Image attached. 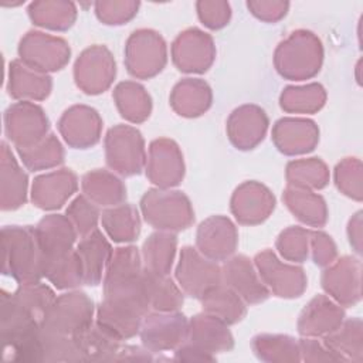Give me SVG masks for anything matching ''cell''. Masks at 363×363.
Here are the masks:
<instances>
[{
	"instance_id": "cell-11",
	"label": "cell",
	"mask_w": 363,
	"mask_h": 363,
	"mask_svg": "<svg viewBox=\"0 0 363 363\" xmlns=\"http://www.w3.org/2000/svg\"><path fill=\"white\" fill-rule=\"evenodd\" d=\"M255 262L261 271L264 279L272 286V289L278 294V296H288L286 288L284 281L292 282L298 288L303 291L305 288V278L303 271L301 268L282 265L274 254L269 251H264L255 257Z\"/></svg>"
},
{
	"instance_id": "cell-17",
	"label": "cell",
	"mask_w": 363,
	"mask_h": 363,
	"mask_svg": "<svg viewBox=\"0 0 363 363\" xmlns=\"http://www.w3.org/2000/svg\"><path fill=\"white\" fill-rule=\"evenodd\" d=\"M17 152L27 167L37 170L41 167H50L52 164L62 162V149L58 140L52 135L40 143L28 147H17Z\"/></svg>"
},
{
	"instance_id": "cell-13",
	"label": "cell",
	"mask_w": 363,
	"mask_h": 363,
	"mask_svg": "<svg viewBox=\"0 0 363 363\" xmlns=\"http://www.w3.org/2000/svg\"><path fill=\"white\" fill-rule=\"evenodd\" d=\"M51 78L33 74L18 61L10 64L9 94L13 98H35L43 99L50 94Z\"/></svg>"
},
{
	"instance_id": "cell-16",
	"label": "cell",
	"mask_w": 363,
	"mask_h": 363,
	"mask_svg": "<svg viewBox=\"0 0 363 363\" xmlns=\"http://www.w3.org/2000/svg\"><path fill=\"white\" fill-rule=\"evenodd\" d=\"M104 224L113 241H132L139 234L138 213L130 206L106 210Z\"/></svg>"
},
{
	"instance_id": "cell-2",
	"label": "cell",
	"mask_w": 363,
	"mask_h": 363,
	"mask_svg": "<svg viewBox=\"0 0 363 363\" xmlns=\"http://www.w3.org/2000/svg\"><path fill=\"white\" fill-rule=\"evenodd\" d=\"M92 301L82 292L64 294L55 298L47 309L41 326L74 336L77 332L92 323Z\"/></svg>"
},
{
	"instance_id": "cell-21",
	"label": "cell",
	"mask_w": 363,
	"mask_h": 363,
	"mask_svg": "<svg viewBox=\"0 0 363 363\" xmlns=\"http://www.w3.org/2000/svg\"><path fill=\"white\" fill-rule=\"evenodd\" d=\"M247 7L258 18H262L267 21H275V20H279L282 16H285V13L289 7V3H286V1H247Z\"/></svg>"
},
{
	"instance_id": "cell-7",
	"label": "cell",
	"mask_w": 363,
	"mask_h": 363,
	"mask_svg": "<svg viewBox=\"0 0 363 363\" xmlns=\"http://www.w3.org/2000/svg\"><path fill=\"white\" fill-rule=\"evenodd\" d=\"M111 254V247L105 237L94 230L78 244L77 255L79 258L82 279L86 285H98L102 277V269L108 257Z\"/></svg>"
},
{
	"instance_id": "cell-10",
	"label": "cell",
	"mask_w": 363,
	"mask_h": 363,
	"mask_svg": "<svg viewBox=\"0 0 363 363\" xmlns=\"http://www.w3.org/2000/svg\"><path fill=\"white\" fill-rule=\"evenodd\" d=\"M225 282L240 292L248 302H259L268 296V291L257 281L250 259L240 255L225 265Z\"/></svg>"
},
{
	"instance_id": "cell-6",
	"label": "cell",
	"mask_w": 363,
	"mask_h": 363,
	"mask_svg": "<svg viewBox=\"0 0 363 363\" xmlns=\"http://www.w3.org/2000/svg\"><path fill=\"white\" fill-rule=\"evenodd\" d=\"M35 234L45 259L57 258L72 251L71 245L75 240L72 225L60 214L44 217L38 223Z\"/></svg>"
},
{
	"instance_id": "cell-19",
	"label": "cell",
	"mask_w": 363,
	"mask_h": 363,
	"mask_svg": "<svg viewBox=\"0 0 363 363\" xmlns=\"http://www.w3.org/2000/svg\"><path fill=\"white\" fill-rule=\"evenodd\" d=\"M230 4L225 1H197V13L203 24L210 28H221L228 23Z\"/></svg>"
},
{
	"instance_id": "cell-8",
	"label": "cell",
	"mask_w": 363,
	"mask_h": 363,
	"mask_svg": "<svg viewBox=\"0 0 363 363\" xmlns=\"http://www.w3.org/2000/svg\"><path fill=\"white\" fill-rule=\"evenodd\" d=\"M75 176L71 172H58L40 176L33 184V201L40 208H57L75 190Z\"/></svg>"
},
{
	"instance_id": "cell-3",
	"label": "cell",
	"mask_w": 363,
	"mask_h": 363,
	"mask_svg": "<svg viewBox=\"0 0 363 363\" xmlns=\"http://www.w3.org/2000/svg\"><path fill=\"white\" fill-rule=\"evenodd\" d=\"M6 135L17 147L35 145L48 128L47 118L40 106L30 102L11 105L4 113Z\"/></svg>"
},
{
	"instance_id": "cell-15",
	"label": "cell",
	"mask_w": 363,
	"mask_h": 363,
	"mask_svg": "<svg viewBox=\"0 0 363 363\" xmlns=\"http://www.w3.org/2000/svg\"><path fill=\"white\" fill-rule=\"evenodd\" d=\"M201 298L203 306H206L210 313L220 315V319L224 322H237L244 315V305L238 299V295L221 284L210 288Z\"/></svg>"
},
{
	"instance_id": "cell-5",
	"label": "cell",
	"mask_w": 363,
	"mask_h": 363,
	"mask_svg": "<svg viewBox=\"0 0 363 363\" xmlns=\"http://www.w3.org/2000/svg\"><path fill=\"white\" fill-rule=\"evenodd\" d=\"M72 337L82 360H115L122 340L99 322L89 323Z\"/></svg>"
},
{
	"instance_id": "cell-1",
	"label": "cell",
	"mask_w": 363,
	"mask_h": 363,
	"mask_svg": "<svg viewBox=\"0 0 363 363\" xmlns=\"http://www.w3.org/2000/svg\"><path fill=\"white\" fill-rule=\"evenodd\" d=\"M4 250L3 274L20 284L37 282L44 277L45 258L41 251L35 228L7 225L1 230Z\"/></svg>"
},
{
	"instance_id": "cell-12",
	"label": "cell",
	"mask_w": 363,
	"mask_h": 363,
	"mask_svg": "<svg viewBox=\"0 0 363 363\" xmlns=\"http://www.w3.org/2000/svg\"><path fill=\"white\" fill-rule=\"evenodd\" d=\"M28 16L37 26L65 30L72 26L77 9L71 1H33L28 6Z\"/></svg>"
},
{
	"instance_id": "cell-4",
	"label": "cell",
	"mask_w": 363,
	"mask_h": 363,
	"mask_svg": "<svg viewBox=\"0 0 363 363\" xmlns=\"http://www.w3.org/2000/svg\"><path fill=\"white\" fill-rule=\"evenodd\" d=\"M18 54L33 69L47 71V61L44 55H51L64 65L69 58V48L61 38H55L40 31H28L20 41Z\"/></svg>"
},
{
	"instance_id": "cell-18",
	"label": "cell",
	"mask_w": 363,
	"mask_h": 363,
	"mask_svg": "<svg viewBox=\"0 0 363 363\" xmlns=\"http://www.w3.org/2000/svg\"><path fill=\"white\" fill-rule=\"evenodd\" d=\"M138 1H96L95 11L106 24H123L138 13Z\"/></svg>"
},
{
	"instance_id": "cell-14",
	"label": "cell",
	"mask_w": 363,
	"mask_h": 363,
	"mask_svg": "<svg viewBox=\"0 0 363 363\" xmlns=\"http://www.w3.org/2000/svg\"><path fill=\"white\" fill-rule=\"evenodd\" d=\"M143 284L149 306L155 309H177L183 302V296L179 294L173 282L164 275L143 269Z\"/></svg>"
},
{
	"instance_id": "cell-9",
	"label": "cell",
	"mask_w": 363,
	"mask_h": 363,
	"mask_svg": "<svg viewBox=\"0 0 363 363\" xmlns=\"http://www.w3.org/2000/svg\"><path fill=\"white\" fill-rule=\"evenodd\" d=\"M27 176L18 167L6 142L1 143V208L13 210L26 201Z\"/></svg>"
},
{
	"instance_id": "cell-20",
	"label": "cell",
	"mask_w": 363,
	"mask_h": 363,
	"mask_svg": "<svg viewBox=\"0 0 363 363\" xmlns=\"http://www.w3.org/2000/svg\"><path fill=\"white\" fill-rule=\"evenodd\" d=\"M67 214H81V217H74L77 220V228L81 234H86L95 228L96 224V208L92 207L84 197H77L71 207L67 210Z\"/></svg>"
}]
</instances>
